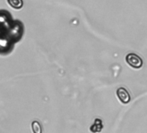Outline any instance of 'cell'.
I'll use <instances>...</instances> for the list:
<instances>
[{"instance_id": "cell-2", "label": "cell", "mask_w": 147, "mask_h": 133, "mask_svg": "<svg viewBox=\"0 0 147 133\" xmlns=\"http://www.w3.org/2000/svg\"><path fill=\"white\" fill-rule=\"evenodd\" d=\"M125 61L132 69H141L143 66V60L141 59V57L133 53H130L126 55Z\"/></svg>"}, {"instance_id": "cell-6", "label": "cell", "mask_w": 147, "mask_h": 133, "mask_svg": "<svg viewBox=\"0 0 147 133\" xmlns=\"http://www.w3.org/2000/svg\"><path fill=\"white\" fill-rule=\"evenodd\" d=\"M32 130L33 133H42V125L38 121H34L32 123Z\"/></svg>"}, {"instance_id": "cell-5", "label": "cell", "mask_w": 147, "mask_h": 133, "mask_svg": "<svg viewBox=\"0 0 147 133\" xmlns=\"http://www.w3.org/2000/svg\"><path fill=\"white\" fill-rule=\"evenodd\" d=\"M9 5L15 10H21L24 7L23 0H7Z\"/></svg>"}, {"instance_id": "cell-1", "label": "cell", "mask_w": 147, "mask_h": 133, "mask_svg": "<svg viewBox=\"0 0 147 133\" xmlns=\"http://www.w3.org/2000/svg\"><path fill=\"white\" fill-rule=\"evenodd\" d=\"M24 24L13 19L6 10H0V54H10L24 36Z\"/></svg>"}, {"instance_id": "cell-4", "label": "cell", "mask_w": 147, "mask_h": 133, "mask_svg": "<svg viewBox=\"0 0 147 133\" xmlns=\"http://www.w3.org/2000/svg\"><path fill=\"white\" fill-rule=\"evenodd\" d=\"M103 129V123L102 120L100 118H96L93 124V125L90 127V131L93 133H100Z\"/></svg>"}, {"instance_id": "cell-3", "label": "cell", "mask_w": 147, "mask_h": 133, "mask_svg": "<svg viewBox=\"0 0 147 133\" xmlns=\"http://www.w3.org/2000/svg\"><path fill=\"white\" fill-rule=\"evenodd\" d=\"M118 99L123 104H128L131 101V95L125 87H119L116 91Z\"/></svg>"}]
</instances>
